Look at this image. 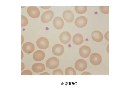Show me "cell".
<instances>
[{
  "instance_id": "14",
  "label": "cell",
  "mask_w": 125,
  "mask_h": 93,
  "mask_svg": "<svg viewBox=\"0 0 125 93\" xmlns=\"http://www.w3.org/2000/svg\"><path fill=\"white\" fill-rule=\"evenodd\" d=\"M34 60L37 61H40L43 60L45 57V54L43 51L37 50L35 52L33 55Z\"/></svg>"
},
{
  "instance_id": "17",
  "label": "cell",
  "mask_w": 125,
  "mask_h": 93,
  "mask_svg": "<svg viewBox=\"0 0 125 93\" xmlns=\"http://www.w3.org/2000/svg\"><path fill=\"white\" fill-rule=\"evenodd\" d=\"M73 42L75 45H79L83 42V39L82 35L79 33L76 34L73 38Z\"/></svg>"
},
{
  "instance_id": "20",
  "label": "cell",
  "mask_w": 125,
  "mask_h": 93,
  "mask_svg": "<svg viewBox=\"0 0 125 93\" xmlns=\"http://www.w3.org/2000/svg\"><path fill=\"white\" fill-rule=\"evenodd\" d=\"M99 9L101 12L103 14H107L109 13V6H100Z\"/></svg>"
},
{
  "instance_id": "11",
  "label": "cell",
  "mask_w": 125,
  "mask_h": 93,
  "mask_svg": "<svg viewBox=\"0 0 125 93\" xmlns=\"http://www.w3.org/2000/svg\"><path fill=\"white\" fill-rule=\"evenodd\" d=\"M71 38L70 34L67 31L62 32L59 36V39L60 42L64 44H66L69 42Z\"/></svg>"
},
{
  "instance_id": "25",
  "label": "cell",
  "mask_w": 125,
  "mask_h": 93,
  "mask_svg": "<svg viewBox=\"0 0 125 93\" xmlns=\"http://www.w3.org/2000/svg\"><path fill=\"white\" fill-rule=\"evenodd\" d=\"M81 75H92L91 74L88 72H84L81 74Z\"/></svg>"
},
{
  "instance_id": "23",
  "label": "cell",
  "mask_w": 125,
  "mask_h": 93,
  "mask_svg": "<svg viewBox=\"0 0 125 93\" xmlns=\"http://www.w3.org/2000/svg\"><path fill=\"white\" fill-rule=\"evenodd\" d=\"M21 75H32V73L31 71L30 70H25L23 71L21 73Z\"/></svg>"
},
{
  "instance_id": "22",
  "label": "cell",
  "mask_w": 125,
  "mask_h": 93,
  "mask_svg": "<svg viewBox=\"0 0 125 93\" xmlns=\"http://www.w3.org/2000/svg\"><path fill=\"white\" fill-rule=\"evenodd\" d=\"M63 72L61 70L58 69L54 70L53 72V75H63Z\"/></svg>"
},
{
  "instance_id": "2",
  "label": "cell",
  "mask_w": 125,
  "mask_h": 93,
  "mask_svg": "<svg viewBox=\"0 0 125 93\" xmlns=\"http://www.w3.org/2000/svg\"><path fill=\"white\" fill-rule=\"evenodd\" d=\"M37 46L41 49H45L48 48L49 45V42L48 39L44 37L39 38L36 41Z\"/></svg>"
},
{
  "instance_id": "12",
  "label": "cell",
  "mask_w": 125,
  "mask_h": 93,
  "mask_svg": "<svg viewBox=\"0 0 125 93\" xmlns=\"http://www.w3.org/2000/svg\"><path fill=\"white\" fill-rule=\"evenodd\" d=\"M22 49L26 53L28 54H31L35 50V46L32 43L30 42H26L23 45Z\"/></svg>"
},
{
  "instance_id": "24",
  "label": "cell",
  "mask_w": 125,
  "mask_h": 93,
  "mask_svg": "<svg viewBox=\"0 0 125 93\" xmlns=\"http://www.w3.org/2000/svg\"><path fill=\"white\" fill-rule=\"evenodd\" d=\"M109 31L107 32L104 35V37L105 39L108 41H109Z\"/></svg>"
},
{
  "instance_id": "13",
  "label": "cell",
  "mask_w": 125,
  "mask_h": 93,
  "mask_svg": "<svg viewBox=\"0 0 125 93\" xmlns=\"http://www.w3.org/2000/svg\"><path fill=\"white\" fill-rule=\"evenodd\" d=\"M53 24L56 29L60 30L63 28L64 22L62 18L59 16H57L54 19Z\"/></svg>"
},
{
  "instance_id": "7",
  "label": "cell",
  "mask_w": 125,
  "mask_h": 93,
  "mask_svg": "<svg viewBox=\"0 0 125 93\" xmlns=\"http://www.w3.org/2000/svg\"><path fill=\"white\" fill-rule=\"evenodd\" d=\"M64 47L63 46L57 44L55 45L52 49V52L55 55L60 56L63 54L64 51Z\"/></svg>"
},
{
  "instance_id": "15",
  "label": "cell",
  "mask_w": 125,
  "mask_h": 93,
  "mask_svg": "<svg viewBox=\"0 0 125 93\" xmlns=\"http://www.w3.org/2000/svg\"><path fill=\"white\" fill-rule=\"evenodd\" d=\"M32 70L36 73H40L43 71L45 69V65L42 63H37L32 66Z\"/></svg>"
},
{
  "instance_id": "10",
  "label": "cell",
  "mask_w": 125,
  "mask_h": 93,
  "mask_svg": "<svg viewBox=\"0 0 125 93\" xmlns=\"http://www.w3.org/2000/svg\"><path fill=\"white\" fill-rule=\"evenodd\" d=\"M62 17L68 23H72L74 19V16L73 13L68 10H66L64 12Z\"/></svg>"
},
{
  "instance_id": "26",
  "label": "cell",
  "mask_w": 125,
  "mask_h": 93,
  "mask_svg": "<svg viewBox=\"0 0 125 93\" xmlns=\"http://www.w3.org/2000/svg\"><path fill=\"white\" fill-rule=\"evenodd\" d=\"M40 75H50V74L47 72H45L40 74Z\"/></svg>"
},
{
  "instance_id": "8",
  "label": "cell",
  "mask_w": 125,
  "mask_h": 93,
  "mask_svg": "<svg viewBox=\"0 0 125 93\" xmlns=\"http://www.w3.org/2000/svg\"><path fill=\"white\" fill-rule=\"evenodd\" d=\"M91 53L90 48L87 46H82L79 49V54L80 56L83 58H87L89 56Z\"/></svg>"
},
{
  "instance_id": "19",
  "label": "cell",
  "mask_w": 125,
  "mask_h": 93,
  "mask_svg": "<svg viewBox=\"0 0 125 93\" xmlns=\"http://www.w3.org/2000/svg\"><path fill=\"white\" fill-rule=\"evenodd\" d=\"M65 75H76V72L74 69L72 67L67 68L65 70Z\"/></svg>"
},
{
  "instance_id": "18",
  "label": "cell",
  "mask_w": 125,
  "mask_h": 93,
  "mask_svg": "<svg viewBox=\"0 0 125 93\" xmlns=\"http://www.w3.org/2000/svg\"><path fill=\"white\" fill-rule=\"evenodd\" d=\"M75 11L76 12L80 14H84L86 13L87 10V6H75Z\"/></svg>"
},
{
  "instance_id": "5",
  "label": "cell",
  "mask_w": 125,
  "mask_h": 93,
  "mask_svg": "<svg viewBox=\"0 0 125 93\" xmlns=\"http://www.w3.org/2000/svg\"><path fill=\"white\" fill-rule=\"evenodd\" d=\"M27 12L29 15L33 18H38L40 15L39 9L36 7H29L27 9Z\"/></svg>"
},
{
  "instance_id": "9",
  "label": "cell",
  "mask_w": 125,
  "mask_h": 93,
  "mask_svg": "<svg viewBox=\"0 0 125 93\" xmlns=\"http://www.w3.org/2000/svg\"><path fill=\"white\" fill-rule=\"evenodd\" d=\"M88 20L86 17L84 16H81L77 18L75 21L76 26L78 28L85 27L87 24Z\"/></svg>"
},
{
  "instance_id": "6",
  "label": "cell",
  "mask_w": 125,
  "mask_h": 93,
  "mask_svg": "<svg viewBox=\"0 0 125 93\" xmlns=\"http://www.w3.org/2000/svg\"><path fill=\"white\" fill-rule=\"evenodd\" d=\"M75 65V69L77 70L81 71L85 70L87 66L86 61L83 59H79L77 61Z\"/></svg>"
},
{
  "instance_id": "3",
  "label": "cell",
  "mask_w": 125,
  "mask_h": 93,
  "mask_svg": "<svg viewBox=\"0 0 125 93\" xmlns=\"http://www.w3.org/2000/svg\"><path fill=\"white\" fill-rule=\"evenodd\" d=\"M102 60L101 56L97 53L92 54L90 57V61L91 63L95 66L99 65L101 62Z\"/></svg>"
},
{
  "instance_id": "4",
  "label": "cell",
  "mask_w": 125,
  "mask_h": 93,
  "mask_svg": "<svg viewBox=\"0 0 125 93\" xmlns=\"http://www.w3.org/2000/svg\"><path fill=\"white\" fill-rule=\"evenodd\" d=\"M54 14L52 11L49 10L44 12L41 16L42 22L44 23H47L50 22L52 19Z\"/></svg>"
},
{
  "instance_id": "16",
  "label": "cell",
  "mask_w": 125,
  "mask_h": 93,
  "mask_svg": "<svg viewBox=\"0 0 125 93\" xmlns=\"http://www.w3.org/2000/svg\"><path fill=\"white\" fill-rule=\"evenodd\" d=\"M92 37L93 39L97 42H100L103 39V35L99 31H94L92 33Z\"/></svg>"
},
{
  "instance_id": "21",
  "label": "cell",
  "mask_w": 125,
  "mask_h": 93,
  "mask_svg": "<svg viewBox=\"0 0 125 93\" xmlns=\"http://www.w3.org/2000/svg\"><path fill=\"white\" fill-rule=\"evenodd\" d=\"M28 23V21L27 18L25 16L21 15V27H25L26 26Z\"/></svg>"
},
{
  "instance_id": "1",
  "label": "cell",
  "mask_w": 125,
  "mask_h": 93,
  "mask_svg": "<svg viewBox=\"0 0 125 93\" xmlns=\"http://www.w3.org/2000/svg\"><path fill=\"white\" fill-rule=\"evenodd\" d=\"M59 64V59L54 57L49 58L47 61L46 64L47 67L50 69H54L57 68Z\"/></svg>"
},
{
  "instance_id": "27",
  "label": "cell",
  "mask_w": 125,
  "mask_h": 93,
  "mask_svg": "<svg viewBox=\"0 0 125 93\" xmlns=\"http://www.w3.org/2000/svg\"><path fill=\"white\" fill-rule=\"evenodd\" d=\"M21 71H22L25 68L24 64L22 62H21Z\"/></svg>"
}]
</instances>
